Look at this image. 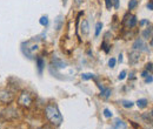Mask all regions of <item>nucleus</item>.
Masks as SVG:
<instances>
[{
	"mask_svg": "<svg viewBox=\"0 0 153 129\" xmlns=\"http://www.w3.org/2000/svg\"><path fill=\"white\" fill-rule=\"evenodd\" d=\"M108 66H110L111 68H113V67L115 66V59H114V57L110 59V61H108Z\"/></svg>",
	"mask_w": 153,
	"mask_h": 129,
	"instance_id": "nucleus-17",
	"label": "nucleus"
},
{
	"mask_svg": "<svg viewBox=\"0 0 153 129\" xmlns=\"http://www.w3.org/2000/svg\"><path fill=\"white\" fill-rule=\"evenodd\" d=\"M125 77H126V72H125V71H123L121 73L119 74V76H118V79H119V80H124Z\"/></svg>",
	"mask_w": 153,
	"mask_h": 129,
	"instance_id": "nucleus-18",
	"label": "nucleus"
},
{
	"mask_svg": "<svg viewBox=\"0 0 153 129\" xmlns=\"http://www.w3.org/2000/svg\"><path fill=\"white\" fill-rule=\"evenodd\" d=\"M41 129H47V128H41Z\"/></svg>",
	"mask_w": 153,
	"mask_h": 129,
	"instance_id": "nucleus-30",
	"label": "nucleus"
},
{
	"mask_svg": "<svg viewBox=\"0 0 153 129\" xmlns=\"http://www.w3.org/2000/svg\"><path fill=\"white\" fill-rule=\"evenodd\" d=\"M143 119L145 120L146 123H150V125L152 123V114H151V113H150V114H144V115H143Z\"/></svg>",
	"mask_w": 153,
	"mask_h": 129,
	"instance_id": "nucleus-9",
	"label": "nucleus"
},
{
	"mask_svg": "<svg viewBox=\"0 0 153 129\" xmlns=\"http://www.w3.org/2000/svg\"><path fill=\"white\" fill-rule=\"evenodd\" d=\"M81 76H82L84 80H90V79H93V77H94V75L91 73H85V74H82Z\"/></svg>",
	"mask_w": 153,
	"mask_h": 129,
	"instance_id": "nucleus-12",
	"label": "nucleus"
},
{
	"mask_svg": "<svg viewBox=\"0 0 153 129\" xmlns=\"http://www.w3.org/2000/svg\"><path fill=\"white\" fill-rule=\"evenodd\" d=\"M139 57H140V54L137 51H133V52L130 53V61H131V63H137L139 61Z\"/></svg>",
	"mask_w": 153,
	"mask_h": 129,
	"instance_id": "nucleus-6",
	"label": "nucleus"
},
{
	"mask_svg": "<svg viewBox=\"0 0 153 129\" xmlns=\"http://www.w3.org/2000/svg\"><path fill=\"white\" fill-rule=\"evenodd\" d=\"M31 103H32V97H31V95L26 92L21 93V95H20V97H19L20 106H22V107H30Z\"/></svg>",
	"mask_w": 153,
	"mask_h": 129,
	"instance_id": "nucleus-2",
	"label": "nucleus"
},
{
	"mask_svg": "<svg viewBox=\"0 0 153 129\" xmlns=\"http://www.w3.org/2000/svg\"><path fill=\"white\" fill-rule=\"evenodd\" d=\"M121 54H120V55H119V61H120V62H121V61H123V57H121Z\"/></svg>",
	"mask_w": 153,
	"mask_h": 129,
	"instance_id": "nucleus-29",
	"label": "nucleus"
},
{
	"mask_svg": "<svg viewBox=\"0 0 153 129\" xmlns=\"http://www.w3.org/2000/svg\"><path fill=\"white\" fill-rule=\"evenodd\" d=\"M102 28V24L101 22H98L96 26V37H98L99 35V33H100V29Z\"/></svg>",
	"mask_w": 153,
	"mask_h": 129,
	"instance_id": "nucleus-13",
	"label": "nucleus"
},
{
	"mask_svg": "<svg viewBox=\"0 0 153 129\" xmlns=\"http://www.w3.org/2000/svg\"><path fill=\"white\" fill-rule=\"evenodd\" d=\"M40 24H41L42 26H47V24H48V18H47V17H42V18L40 19Z\"/></svg>",
	"mask_w": 153,
	"mask_h": 129,
	"instance_id": "nucleus-16",
	"label": "nucleus"
},
{
	"mask_svg": "<svg viewBox=\"0 0 153 129\" xmlns=\"http://www.w3.org/2000/svg\"><path fill=\"white\" fill-rule=\"evenodd\" d=\"M146 71H150V72H152V63H151V62L146 65Z\"/></svg>",
	"mask_w": 153,
	"mask_h": 129,
	"instance_id": "nucleus-23",
	"label": "nucleus"
},
{
	"mask_svg": "<svg viewBox=\"0 0 153 129\" xmlns=\"http://www.w3.org/2000/svg\"><path fill=\"white\" fill-rule=\"evenodd\" d=\"M82 2H84V0H76V5H80V4H82Z\"/></svg>",
	"mask_w": 153,
	"mask_h": 129,
	"instance_id": "nucleus-26",
	"label": "nucleus"
},
{
	"mask_svg": "<svg viewBox=\"0 0 153 129\" xmlns=\"http://www.w3.org/2000/svg\"><path fill=\"white\" fill-rule=\"evenodd\" d=\"M145 45H144V41L141 39H137L133 43V49L134 51H138V49H145L144 48Z\"/></svg>",
	"mask_w": 153,
	"mask_h": 129,
	"instance_id": "nucleus-5",
	"label": "nucleus"
},
{
	"mask_svg": "<svg viewBox=\"0 0 153 129\" xmlns=\"http://www.w3.org/2000/svg\"><path fill=\"white\" fill-rule=\"evenodd\" d=\"M45 113H46V116L51 121L52 125H54V126H60L61 125L62 116H61L60 111H58L57 107H54V106H47L45 108Z\"/></svg>",
	"mask_w": 153,
	"mask_h": 129,
	"instance_id": "nucleus-1",
	"label": "nucleus"
},
{
	"mask_svg": "<svg viewBox=\"0 0 153 129\" xmlns=\"http://www.w3.org/2000/svg\"><path fill=\"white\" fill-rule=\"evenodd\" d=\"M147 8H149L150 11H152V8H153V4H152V2H150V4L147 5Z\"/></svg>",
	"mask_w": 153,
	"mask_h": 129,
	"instance_id": "nucleus-25",
	"label": "nucleus"
},
{
	"mask_svg": "<svg viewBox=\"0 0 153 129\" xmlns=\"http://www.w3.org/2000/svg\"><path fill=\"white\" fill-rule=\"evenodd\" d=\"M112 5L114 6V8H119V0H113Z\"/></svg>",
	"mask_w": 153,
	"mask_h": 129,
	"instance_id": "nucleus-22",
	"label": "nucleus"
},
{
	"mask_svg": "<svg viewBox=\"0 0 153 129\" xmlns=\"http://www.w3.org/2000/svg\"><path fill=\"white\" fill-rule=\"evenodd\" d=\"M147 103H149V101H147L146 99H140V100L137 101V106H138L139 108H145V107L147 106Z\"/></svg>",
	"mask_w": 153,
	"mask_h": 129,
	"instance_id": "nucleus-7",
	"label": "nucleus"
},
{
	"mask_svg": "<svg viewBox=\"0 0 153 129\" xmlns=\"http://www.w3.org/2000/svg\"><path fill=\"white\" fill-rule=\"evenodd\" d=\"M137 5H138V1H137V0H131V1L128 2V8H130V10H133Z\"/></svg>",
	"mask_w": 153,
	"mask_h": 129,
	"instance_id": "nucleus-14",
	"label": "nucleus"
},
{
	"mask_svg": "<svg viewBox=\"0 0 153 129\" xmlns=\"http://www.w3.org/2000/svg\"><path fill=\"white\" fill-rule=\"evenodd\" d=\"M140 24H141V25H145V24H147V21H146V20H143Z\"/></svg>",
	"mask_w": 153,
	"mask_h": 129,
	"instance_id": "nucleus-28",
	"label": "nucleus"
},
{
	"mask_svg": "<svg viewBox=\"0 0 153 129\" xmlns=\"http://www.w3.org/2000/svg\"><path fill=\"white\" fill-rule=\"evenodd\" d=\"M123 106L125 108H131L133 106V102L132 101H123Z\"/></svg>",
	"mask_w": 153,
	"mask_h": 129,
	"instance_id": "nucleus-15",
	"label": "nucleus"
},
{
	"mask_svg": "<svg viewBox=\"0 0 153 129\" xmlns=\"http://www.w3.org/2000/svg\"><path fill=\"white\" fill-rule=\"evenodd\" d=\"M147 75H149V73H147V71H146V72H144V73L141 74V76H143V77H146Z\"/></svg>",
	"mask_w": 153,
	"mask_h": 129,
	"instance_id": "nucleus-27",
	"label": "nucleus"
},
{
	"mask_svg": "<svg viewBox=\"0 0 153 129\" xmlns=\"http://www.w3.org/2000/svg\"><path fill=\"white\" fill-rule=\"evenodd\" d=\"M124 24H125L127 27L132 28V27L135 26V24H137V18H135L134 15H126L125 19H124Z\"/></svg>",
	"mask_w": 153,
	"mask_h": 129,
	"instance_id": "nucleus-3",
	"label": "nucleus"
},
{
	"mask_svg": "<svg viewBox=\"0 0 153 129\" xmlns=\"http://www.w3.org/2000/svg\"><path fill=\"white\" fill-rule=\"evenodd\" d=\"M110 94H111V91H110V89H104V88H101V95H102L104 97H108Z\"/></svg>",
	"mask_w": 153,
	"mask_h": 129,
	"instance_id": "nucleus-11",
	"label": "nucleus"
},
{
	"mask_svg": "<svg viewBox=\"0 0 153 129\" xmlns=\"http://www.w3.org/2000/svg\"><path fill=\"white\" fill-rule=\"evenodd\" d=\"M152 80L153 79H152V75H151V74H149V75L145 77V81H146L147 83H151V82H152Z\"/></svg>",
	"mask_w": 153,
	"mask_h": 129,
	"instance_id": "nucleus-19",
	"label": "nucleus"
},
{
	"mask_svg": "<svg viewBox=\"0 0 153 129\" xmlns=\"http://www.w3.org/2000/svg\"><path fill=\"white\" fill-rule=\"evenodd\" d=\"M143 37L145 38V39H150V38L152 37V28L145 29V31L143 32Z\"/></svg>",
	"mask_w": 153,
	"mask_h": 129,
	"instance_id": "nucleus-8",
	"label": "nucleus"
},
{
	"mask_svg": "<svg viewBox=\"0 0 153 129\" xmlns=\"http://www.w3.org/2000/svg\"><path fill=\"white\" fill-rule=\"evenodd\" d=\"M104 115H105L106 117H111V116H112V113L108 111V109H104Z\"/></svg>",
	"mask_w": 153,
	"mask_h": 129,
	"instance_id": "nucleus-20",
	"label": "nucleus"
},
{
	"mask_svg": "<svg viewBox=\"0 0 153 129\" xmlns=\"http://www.w3.org/2000/svg\"><path fill=\"white\" fill-rule=\"evenodd\" d=\"M80 32L82 35H87L90 32V26H88V21L87 20H82L80 24Z\"/></svg>",
	"mask_w": 153,
	"mask_h": 129,
	"instance_id": "nucleus-4",
	"label": "nucleus"
},
{
	"mask_svg": "<svg viewBox=\"0 0 153 129\" xmlns=\"http://www.w3.org/2000/svg\"><path fill=\"white\" fill-rule=\"evenodd\" d=\"M102 49H104L105 52H108V48H107V45H106V42H104V43H102Z\"/></svg>",
	"mask_w": 153,
	"mask_h": 129,
	"instance_id": "nucleus-24",
	"label": "nucleus"
},
{
	"mask_svg": "<svg viewBox=\"0 0 153 129\" xmlns=\"http://www.w3.org/2000/svg\"><path fill=\"white\" fill-rule=\"evenodd\" d=\"M105 1H106V7L110 10V8L113 6V5H112V0H105Z\"/></svg>",
	"mask_w": 153,
	"mask_h": 129,
	"instance_id": "nucleus-21",
	"label": "nucleus"
},
{
	"mask_svg": "<svg viewBox=\"0 0 153 129\" xmlns=\"http://www.w3.org/2000/svg\"><path fill=\"white\" fill-rule=\"evenodd\" d=\"M37 63H38L39 72H41V71H42V67H44V60H42L41 57H38V59H37Z\"/></svg>",
	"mask_w": 153,
	"mask_h": 129,
	"instance_id": "nucleus-10",
	"label": "nucleus"
}]
</instances>
